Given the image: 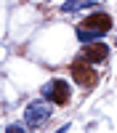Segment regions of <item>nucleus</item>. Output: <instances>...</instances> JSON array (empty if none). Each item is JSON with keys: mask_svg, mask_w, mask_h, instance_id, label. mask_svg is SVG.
<instances>
[{"mask_svg": "<svg viewBox=\"0 0 117 133\" xmlns=\"http://www.w3.org/2000/svg\"><path fill=\"white\" fill-rule=\"evenodd\" d=\"M51 112H53V107L48 104V98H37V101L27 104V109H24V123H27V128L45 125L48 120H51Z\"/></svg>", "mask_w": 117, "mask_h": 133, "instance_id": "1", "label": "nucleus"}, {"mask_svg": "<svg viewBox=\"0 0 117 133\" xmlns=\"http://www.w3.org/2000/svg\"><path fill=\"white\" fill-rule=\"evenodd\" d=\"M43 98H48V101L59 104V107L69 104V85L64 80H51V83L43 85Z\"/></svg>", "mask_w": 117, "mask_h": 133, "instance_id": "2", "label": "nucleus"}, {"mask_svg": "<svg viewBox=\"0 0 117 133\" xmlns=\"http://www.w3.org/2000/svg\"><path fill=\"white\" fill-rule=\"evenodd\" d=\"M72 77H74V83H80L82 88H93L99 83V75H96L93 66H88V61H74L72 64Z\"/></svg>", "mask_w": 117, "mask_h": 133, "instance_id": "3", "label": "nucleus"}, {"mask_svg": "<svg viewBox=\"0 0 117 133\" xmlns=\"http://www.w3.org/2000/svg\"><path fill=\"white\" fill-rule=\"evenodd\" d=\"M109 56V48L104 45V43L93 40V43H85V51H82V61H91V64H101L106 61Z\"/></svg>", "mask_w": 117, "mask_h": 133, "instance_id": "4", "label": "nucleus"}, {"mask_svg": "<svg viewBox=\"0 0 117 133\" xmlns=\"http://www.w3.org/2000/svg\"><path fill=\"white\" fill-rule=\"evenodd\" d=\"M82 27H93V29H104V32H109L112 29V16L109 14H91L88 19L82 21Z\"/></svg>", "mask_w": 117, "mask_h": 133, "instance_id": "5", "label": "nucleus"}, {"mask_svg": "<svg viewBox=\"0 0 117 133\" xmlns=\"http://www.w3.org/2000/svg\"><path fill=\"white\" fill-rule=\"evenodd\" d=\"M74 35H77L80 43H93V40H101L106 32H104V29H93V27H77Z\"/></svg>", "mask_w": 117, "mask_h": 133, "instance_id": "6", "label": "nucleus"}, {"mask_svg": "<svg viewBox=\"0 0 117 133\" xmlns=\"http://www.w3.org/2000/svg\"><path fill=\"white\" fill-rule=\"evenodd\" d=\"M91 5H93V0H64V3H61V11H64V14H74V11L91 8Z\"/></svg>", "mask_w": 117, "mask_h": 133, "instance_id": "7", "label": "nucleus"}, {"mask_svg": "<svg viewBox=\"0 0 117 133\" xmlns=\"http://www.w3.org/2000/svg\"><path fill=\"white\" fill-rule=\"evenodd\" d=\"M5 130H8V133H21V130H24V125H19V123H13V125H8Z\"/></svg>", "mask_w": 117, "mask_h": 133, "instance_id": "8", "label": "nucleus"}]
</instances>
